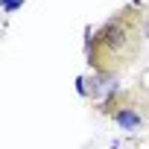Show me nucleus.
I'll list each match as a JSON object with an SVG mask.
<instances>
[{"instance_id":"f257e3e1","label":"nucleus","mask_w":149,"mask_h":149,"mask_svg":"<svg viewBox=\"0 0 149 149\" xmlns=\"http://www.w3.org/2000/svg\"><path fill=\"white\" fill-rule=\"evenodd\" d=\"M146 3L132 0L111 12L91 35L85 44V61L91 64L94 73L105 79L120 76L129 70L146 47Z\"/></svg>"},{"instance_id":"f03ea898","label":"nucleus","mask_w":149,"mask_h":149,"mask_svg":"<svg viewBox=\"0 0 149 149\" xmlns=\"http://www.w3.org/2000/svg\"><path fill=\"white\" fill-rule=\"evenodd\" d=\"M97 111L108 120H114L123 132H137L149 126V91L146 88H114L102 102H97Z\"/></svg>"},{"instance_id":"7ed1b4c3","label":"nucleus","mask_w":149,"mask_h":149,"mask_svg":"<svg viewBox=\"0 0 149 149\" xmlns=\"http://www.w3.org/2000/svg\"><path fill=\"white\" fill-rule=\"evenodd\" d=\"M18 6H24V0H3V12H6V15H12Z\"/></svg>"}]
</instances>
